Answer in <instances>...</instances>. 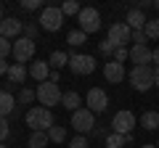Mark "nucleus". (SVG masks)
I'll use <instances>...</instances> for the list:
<instances>
[{"instance_id":"nucleus-1","label":"nucleus","mask_w":159,"mask_h":148,"mask_svg":"<svg viewBox=\"0 0 159 148\" xmlns=\"http://www.w3.org/2000/svg\"><path fill=\"white\" fill-rule=\"evenodd\" d=\"M27 127H32V132H48L53 127V111L45 106H32L27 111Z\"/></svg>"},{"instance_id":"nucleus-2","label":"nucleus","mask_w":159,"mask_h":148,"mask_svg":"<svg viewBox=\"0 0 159 148\" xmlns=\"http://www.w3.org/2000/svg\"><path fill=\"white\" fill-rule=\"evenodd\" d=\"M34 93H37L40 106H45V108L58 106V103H61V98H64V93L58 90V85H53V82H40Z\"/></svg>"},{"instance_id":"nucleus-3","label":"nucleus","mask_w":159,"mask_h":148,"mask_svg":"<svg viewBox=\"0 0 159 148\" xmlns=\"http://www.w3.org/2000/svg\"><path fill=\"white\" fill-rule=\"evenodd\" d=\"M130 85H133V90H138V93H146L148 87H154V69L151 66H133Z\"/></svg>"},{"instance_id":"nucleus-4","label":"nucleus","mask_w":159,"mask_h":148,"mask_svg":"<svg viewBox=\"0 0 159 148\" xmlns=\"http://www.w3.org/2000/svg\"><path fill=\"white\" fill-rule=\"evenodd\" d=\"M72 127L80 132V135L93 132L96 130V114H93L90 108H77V111L72 114Z\"/></svg>"},{"instance_id":"nucleus-5","label":"nucleus","mask_w":159,"mask_h":148,"mask_svg":"<svg viewBox=\"0 0 159 148\" xmlns=\"http://www.w3.org/2000/svg\"><path fill=\"white\" fill-rule=\"evenodd\" d=\"M61 24H64L61 8H53V6L43 8V13H40V27L45 29V32H58V29H61Z\"/></svg>"},{"instance_id":"nucleus-6","label":"nucleus","mask_w":159,"mask_h":148,"mask_svg":"<svg viewBox=\"0 0 159 148\" xmlns=\"http://www.w3.org/2000/svg\"><path fill=\"white\" fill-rule=\"evenodd\" d=\"M77 19H80V32H85V34H93L101 29V13L96 8H82Z\"/></svg>"},{"instance_id":"nucleus-7","label":"nucleus","mask_w":159,"mask_h":148,"mask_svg":"<svg viewBox=\"0 0 159 148\" xmlns=\"http://www.w3.org/2000/svg\"><path fill=\"white\" fill-rule=\"evenodd\" d=\"M133 127H135V116L133 111H117L111 119V132L117 135H133Z\"/></svg>"},{"instance_id":"nucleus-8","label":"nucleus","mask_w":159,"mask_h":148,"mask_svg":"<svg viewBox=\"0 0 159 148\" xmlns=\"http://www.w3.org/2000/svg\"><path fill=\"white\" fill-rule=\"evenodd\" d=\"M13 58H16V63H24V66H27V61L34 58V40L19 37V40L13 42Z\"/></svg>"},{"instance_id":"nucleus-9","label":"nucleus","mask_w":159,"mask_h":148,"mask_svg":"<svg viewBox=\"0 0 159 148\" xmlns=\"http://www.w3.org/2000/svg\"><path fill=\"white\" fill-rule=\"evenodd\" d=\"M109 40H111L117 48H125L127 42L133 40V29L127 27L125 21H117V24H111V27H109Z\"/></svg>"},{"instance_id":"nucleus-10","label":"nucleus","mask_w":159,"mask_h":148,"mask_svg":"<svg viewBox=\"0 0 159 148\" xmlns=\"http://www.w3.org/2000/svg\"><path fill=\"white\" fill-rule=\"evenodd\" d=\"M93 69H96V58L93 56H82V53L69 56V72H74V74H93Z\"/></svg>"},{"instance_id":"nucleus-11","label":"nucleus","mask_w":159,"mask_h":148,"mask_svg":"<svg viewBox=\"0 0 159 148\" xmlns=\"http://www.w3.org/2000/svg\"><path fill=\"white\" fill-rule=\"evenodd\" d=\"M106 106H109L106 93H103L101 87H90V93H88V108H90L93 114H103Z\"/></svg>"},{"instance_id":"nucleus-12","label":"nucleus","mask_w":159,"mask_h":148,"mask_svg":"<svg viewBox=\"0 0 159 148\" xmlns=\"http://www.w3.org/2000/svg\"><path fill=\"white\" fill-rule=\"evenodd\" d=\"M130 61L135 66H148L154 61V50H148V45H133L130 48Z\"/></svg>"},{"instance_id":"nucleus-13","label":"nucleus","mask_w":159,"mask_h":148,"mask_svg":"<svg viewBox=\"0 0 159 148\" xmlns=\"http://www.w3.org/2000/svg\"><path fill=\"white\" fill-rule=\"evenodd\" d=\"M24 32V24L19 21V19H6V21H0V37H6V40H11V37H16V34Z\"/></svg>"},{"instance_id":"nucleus-14","label":"nucleus","mask_w":159,"mask_h":148,"mask_svg":"<svg viewBox=\"0 0 159 148\" xmlns=\"http://www.w3.org/2000/svg\"><path fill=\"white\" fill-rule=\"evenodd\" d=\"M103 77H106L109 82H122V80H125V66L117 63V61L103 63Z\"/></svg>"},{"instance_id":"nucleus-15","label":"nucleus","mask_w":159,"mask_h":148,"mask_svg":"<svg viewBox=\"0 0 159 148\" xmlns=\"http://www.w3.org/2000/svg\"><path fill=\"white\" fill-rule=\"evenodd\" d=\"M29 74H32L37 82H48V77H51V63L48 61H32Z\"/></svg>"},{"instance_id":"nucleus-16","label":"nucleus","mask_w":159,"mask_h":148,"mask_svg":"<svg viewBox=\"0 0 159 148\" xmlns=\"http://www.w3.org/2000/svg\"><path fill=\"white\" fill-rule=\"evenodd\" d=\"M146 21H148V19L143 16V11H138V8H130V11H127L125 24L133 29V32H135V29H143V27H146Z\"/></svg>"},{"instance_id":"nucleus-17","label":"nucleus","mask_w":159,"mask_h":148,"mask_svg":"<svg viewBox=\"0 0 159 148\" xmlns=\"http://www.w3.org/2000/svg\"><path fill=\"white\" fill-rule=\"evenodd\" d=\"M16 111V98L8 90H0V116H8Z\"/></svg>"},{"instance_id":"nucleus-18","label":"nucleus","mask_w":159,"mask_h":148,"mask_svg":"<svg viewBox=\"0 0 159 148\" xmlns=\"http://www.w3.org/2000/svg\"><path fill=\"white\" fill-rule=\"evenodd\" d=\"M80 103H82V98H80V93H74V90L64 93V98H61V106L66 108V111H72V114L80 108Z\"/></svg>"},{"instance_id":"nucleus-19","label":"nucleus","mask_w":159,"mask_h":148,"mask_svg":"<svg viewBox=\"0 0 159 148\" xmlns=\"http://www.w3.org/2000/svg\"><path fill=\"white\" fill-rule=\"evenodd\" d=\"M141 127L148 130V132L159 130V111H146V114L141 116Z\"/></svg>"},{"instance_id":"nucleus-20","label":"nucleus","mask_w":159,"mask_h":148,"mask_svg":"<svg viewBox=\"0 0 159 148\" xmlns=\"http://www.w3.org/2000/svg\"><path fill=\"white\" fill-rule=\"evenodd\" d=\"M24 77H27V66H24V63H11V69H8V80H11L13 85H21Z\"/></svg>"},{"instance_id":"nucleus-21","label":"nucleus","mask_w":159,"mask_h":148,"mask_svg":"<svg viewBox=\"0 0 159 148\" xmlns=\"http://www.w3.org/2000/svg\"><path fill=\"white\" fill-rule=\"evenodd\" d=\"M48 63H51L53 69H64V66H69V53H64V50H56V53H51Z\"/></svg>"},{"instance_id":"nucleus-22","label":"nucleus","mask_w":159,"mask_h":148,"mask_svg":"<svg viewBox=\"0 0 159 148\" xmlns=\"http://www.w3.org/2000/svg\"><path fill=\"white\" fill-rule=\"evenodd\" d=\"M48 140H51L48 132H32V135H29V148H45Z\"/></svg>"},{"instance_id":"nucleus-23","label":"nucleus","mask_w":159,"mask_h":148,"mask_svg":"<svg viewBox=\"0 0 159 148\" xmlns=\"http://www.w3.org/2000/svg\"><path fill=\"white\" fill-rule=\"evenodd\" d=\"M143 34H146L148 40H159V19H151V21H146V27H143Z\"/></svg>"},{"instance_id":"nucleus-24","label":"nucleus","mask_w":159,"mask_h":148,"mask_svg":"<svg viewBox=\"0 0 159 148\" xmlns=\"http://www.w3.org/2000/svg\"><path fill=\"white\" fill-rule=\"evenodd\" d=\"M85 40H88V34H85V32H80V29H77V32H69V37H66V42H69L72 48L85 45Z\"/></svg>"},{"instance_id":"nucleus-25","label":"nucleus","mask_w":159,"mask_h":148,"mask_svg":"<svg viewBox=\"0 0 159 148\" xmlns=\"http://www.w3.org/2000/svg\"><path fill=\"white\" fill-rule=\"evenodd\" d=\"M106 148H125V135L109 132V135H106Z\"/></svg>"},{"instance_id":"nucleus-26","label":"nucleus","mask_w":159,"mask_h":148,"mask_svg":"<svg viewBox=\"0 0 159 148\" xmlns=\"http://www.w3.org/2000/svg\"><path fill=\"white\" fill-rule=\"evenodd\" d=\"M48 137H51L53 143H64V137H66V130H64V127H58V124H53L51 130H48Z\"/></svg>"},{"instance_id":"nucleus-27","label":"nucleus","mask_w":159,"mask_h":148,"mask_svg":"<svg viewBox=\"0 0 159 148\" xmlns=\"http://www.w3.org/2000/svg\"><path fill=\"white\" fill-rule=\"evenodd\" d=\"M80 11H82V8H80L74 0H66V3L61 6V13H64V16H80Z\"/></svg>"},{"instance_id":"nucleus-28","label":"nucleus","mask_w":159,"mask_h":148,"mask_svg":"<svg viewBox=\"0 0 159 148\" xmlns=\"http://www.w3.org/2000/svg\"><path fill=\"white\" fill-rule=\"evenodd\" d=\"M37 98V93L29 90V87H21V93H19V103H24V106H29V103Z\"/></svg>"},{"instance_id":"nucleus-29","label":"nucleus","mask_w":159,"mask_h":148,"mask_svg":"<svg viewBox=\"0 0 159 148\" xmlns=\"http://www.w3.org/2000/svg\"><path fill=\"white\" fill-rule=\"evenodd\" d=\"M98 50H101L103 56H111V53H117V45H114V42H111V40L106 37V40H103L101 45H98Z\"/></svg>"},{"instance_id":"nucleus-30","label":"nucleus","mask_w":159,"mask_h":148,"mask_svg":"<svg viewBox=\"0 0 159 148\" xmlns=\"http://www.w3.org/2000/svg\"><path fill=\"white\" fill-rule=\"evenodd\" d=\"M8 53H13V42H8L6 37H0V58H6Z\"/></svg>"},{"instance_id":"nucleus-31","label":"nucleus","mask_w":159,"mask_h":148,"mask_svg":"<svg viewBox=\"0 0 159 148\" xmlns=\"http://www.w3.org/2000/svg\"><path fill=\"white\" fill-rule=\"evenodd\" d=\"M146 34H143V29H135V32H133V40L130 42H135V45H146Z\"/></svg>"},{"instance_id":"nucleus-32","label":"nucleus","mask_w":159,"mask_h":148,"mask_svg":"<svg viewBox=\"0 0 159 148\" xmlns=\"http://www.w3.org/2000/svg\"><path fill=\"white\" fill-rule=\"evenodd\" d=\"M127 58H130V50H127V48H117V53H114V61L122 63V61H127Z\"/></svg>"},{"instance_id":"nucleus-33","label":"nucleus","mask_w":159,"mask_h":148,"mask_svg":"<svg viewBox=\"0 0 159 148\" xmlns=\"http://www.w3.org/2000/svg\"><path fill=\"white\" fill-rule=\"evenodd\" d=\"M69 148H88V137L85 135H77L72 143H69Z\"/></svg>"},{"instance_id":"nucleus-34","label":"nucleus","mask_w":159,"mask_h":148,"mask_svg":"<svg viewBox=\"0 0 159 148\" xmlns=\"http://www.w3.org/2000/svg\"><path fill=\"white\" fill-rule=\"evenodd\" d=\"M43 6V0H21V8L24 11H34V8Z\"/></svg>"},{"instance_id":"nucleus-35","label":"nucleus","mask_w":159,"mask_h":148,"mask_svg":"<svg viewBox=\"0 0 159 148\" xmlns=\"http://www.w3.org/2000/svg\"><path fill=\"white\" fill-rule=\"evenodd\" d=\"M8 132H11V130H8V122H6V116H0V143H3V140L8 137Z\"/></svg>"},{"instance_id":"nucleus-36","label":"nucleus","mask_w":159,"mask_h":148,"mask_svg":"<svg viewBox=\"0 0 159 148\" xmlns=\"http://www.w3.org/2000/svg\"><path fill=\"white\" fill-rule=\"evenodd\" d=\"M24 37H29V40H34V34H37V27H34V24H27V29H24Z\"/></svg>"},{"instance_id":"nucleus-37","label":"nucleus","mask_w":159,"mask_h":148,"mask_svg":"<svg viewBox=\"0 0 159 148\" xmlns=\"http://www.w3.org/2000/svg\"><path fill=\"white\" fill-rule=\"evenodd\" d=\"M8 69H11V63H6V58H0V74H8Z\"/></svg>"},{"instance_id":"nucleus-38","label":"nucleus","mask_w":159,"mask_h":148,"mask_svg":"<svg viewBox=\"0 0 159 148\" xmlns=\"http://www.w3.org/2000/svg\"><path fill=\"white\" fill-rule=\"evenodd\" d=\"M148 6H154V0H141V3H138V11H143V8H148Z\"/></svg>"},{"instance_id":"nucleus-39","label":"nucleus","mask_w":159,"mask_h":148,"mask_svg":"<svg viewBox=\"0 0 159 148\" xmlns=\"http://www.w3.org/2000/svg\"><path fill=\"white\" fill-rule=\"evenodd\" d=\"M154 87H159V66L154 69Z\"/></svg>"},{"instance_id":"nucleus-40","label":"nucleus","mask_w":159,"mask_h":148,"mask_svg":"<svg viewBox=\"0 0 159 148\" xmlns=\"http://www.w3.org/2000/svg\"><path fill=\"white\" fill-rule=\"evenodd\" d=\"M154 63H157V66H159V48H157V50H154Z\"/></svg>"},{"instance_id":"nucleus-41","label":"nucleus","mask_w":159,"mask_h":148,"mask_svg":"<svg viewBox=\"0 0 159 148\" xmlns=\"http://www.w3.org/2000/svg\"><path fill=\"white\" fill-rule=\"evenodd\" d=\"M141 148H154V146H151V143H146V146H141Z\"/></svg>"},{"instance_id":"nucleus-42","label":"nucleus","mask_w":159,"mask_h":148,"mask_svg":"<svg viewBox=\"0 0 159 148\" xmlns=\"http://www.w3.org/2000/svg\"><path fill=\"white\" fill-rule=\"evenodd\" d=\"M0 21H3V6H0Z\"/></svg>"},{"instance_id":"nucleus-43","label":"nucleus","mask_w":159,"mask_h":148,"mask_svg":"<svg viewBox=\"0 0 159 148\" xmlns=\"http://www.w3.org/2000/svg\"><path fill=\"white\" fill-rule=\"evenodd\" d=\"M154 6H157V11H159V0H154Z\"/></svg>"},{"instance_id":"nucleus-44","label":"nucleus","mask_w":159,"mask_h":148,"mask_svg":"<svg viewBox=\"0 0 159 148\" xmlns=\"http://www.w3.org/2000/svg\"><path fill=\"white\" fill-rule=\"evenodd\" d=\"M0 148H6V146H0Z\"/></svg>"}]
</instances>
